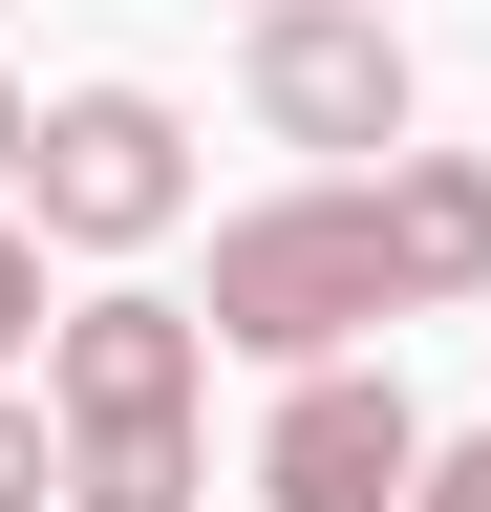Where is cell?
I'll return each instance as SVG.
<instances>
[{
	"label": "cell",
	"mask_w": 491,
	"mask_h": 512,
	"mask_svg": "<svg viewBox=\"0 0 491 512\" xmlns=\"http://www.w3.org/2000/svg\"><path fill=\"white\" fill-rule=\"evenodd\" d=\"M65 491V406H22V384H0V512H43Z\"/></svg>",
	"instance_id": "7"
},
{
	"label": "cell",
	"mask_w": 491,
	"mask_h": 512,
	"mask_svg": "<svg viewBox=\"0 0 491 512\" xmlns=\"http://www.w3.org/2000/svg\"><path fill=\"white\" fill-rule=\"evenodd\" d=\"M385 214H406V299L427 320L491 299V150H385Z\"/></svg>",
	"instance_id": "6"
},
{
	"label": "cell",
	"mask_w": 491,
	"mask_h": 512,
	"mask_svg": "<svg viewBox=\"0 0 491 512\" xmlns=\"http://www.w3.org/2000/svg\"><path fill=\"white\" fill-rule=\"evenodd\" d=\"M22 192H43L65 256H150L171 214H193V128H171V86H65L43 150H22Z\"/></svg>",
	"instance_id": "4"
},
{
	"label": "cell",
	"mask_w": 491,
	"mask_h": 512,
	"mask_svg": "<svg viewBox=\"0 0 491 512\" xmlns=\"http://www.w3.org/2000/svg\"><path fill=\"white\" fill-rule=\"evenodd\" d=\"M22 150H43V107H22V86H0V192H22Z\"/></svg>",
	"instance_id": "10"
},
{
	"label": "cell",
	"mask_w": 491,
	"mask_h": 512,
	"mask_svg": "<svg viewBox=\"0 0 491 512\" xmlns=\"http://www.w3.org/2000/svg\"><path fill=\"white\" fill-rule=\"evenodd\" d=\"M22 342H43V235L0 214V363H22Z\"/></svg>",
	"instance_id": "8"
},
{
	"label": "cell",
	"mask_w": 491,
	"mask_h": 512,
	"mask_svg": "<svg viewBox=\"0 0 491 512\" xmlns=\"http://www.w3.org/2000/svg\"><path fill=\"white\" fill-rule=\"evenodd\" d=\"M427 491V427H406V384L385 363H278V427H257V512H406Z\"/></svg>",
	"instance_id": "5"
},
{
	"label": "cell",
	"mask_w": 491,
	"mask_h": 512,
	"mask_svg": "<svg viewBox=\"0 0 491 512\" xmlns=\"http://www.w3.org/2000/svg\"><path fill=\"white\" fill-rule=\"evenodd\" d=\"M406 512H491V427H470V448H427V491H406Z\"/></svg>",
	"instance_id": "9"
},
{
	"label": "cell",
	"mask_w": 491,
	"mask_h": 512,
	"mask_svg": "<svg viewBox=\"0 0 491 512\" xmlns=\"http://www.w3.org/2000/svg\"><path fill=\"white\" fill-rule=\"evenodd\" d=\"M43 406H65V512H214V299H150V278L65 299Z\"/></svg>",
	"instance_id": "1"
},
{
	"label": "cell",
	"mask_w": 491,
	"mask_h": 512,
	"mask_svg": "<svg viewBox=\"0 0 491 512\" xmlns=\"http://www.w3.org/2000/svg\"><path fill=\"white\" fill-rule=\"evenodd\" d=\"M235 107H257L278 150H321V171H385L427 128V64H406L385 0H257V22H235Z\"/></svg>",
	"instance_id": "3"
},
{
	"label": "cell",
	"mask_w": 491,
	"mask_h": 512,
	"mask_svg": "<svg viewBox=\"0 0 491 512\" xmlns=\"http://www.w3.org/2000/svg\"><path fill=\"white\" fill-rule=\"evenodd\" d=\"M385 320H427L385 171H299V192H257V214L214 235V342L235 363H342V342H385Z\"/></svg>",
	"instance_id": "2"
}]
</instances>
